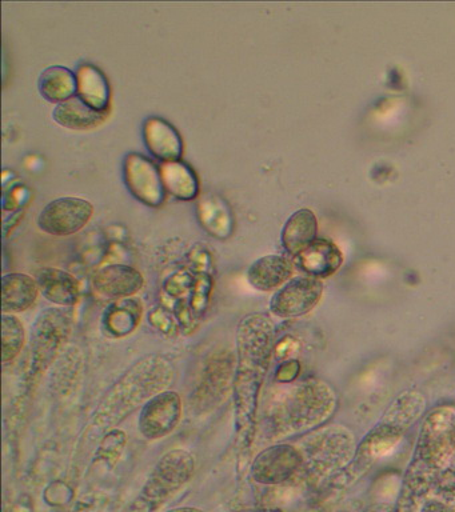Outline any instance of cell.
Returning a JSON list of instances; mask_svg holds the SVG:
<instances>
[{
    "instance_id": "6da1fadb",
    "label": "cell",
    "mask_w": 455,
    "mask_h": 512,
    "mask_svg": "<svg viewBox=\"0 0 455 512\" xmlns=\"http://www.w3.org/2000/svg\"><path fill=\"white\" fill-rule=\"evenodd\" d=\"M274 324L255 312L239 320L235 334L233 382L235 428L241 450H249L257 431V412L274 348Z\"/></svg>"
},
{
    "instance_id": "7a4b0ae2",
    "label": "cell",
    "mask_w": 455,
    "mask_h": 512,
    "mask_svg": "<svg viewBox=\"0 0 455 512\" xmlns=\"http://www.w3.org/2000/svg\"><path fill=\"white\" fill-rule=\"evenodd\" d=\"M173 363L165 356H145L122 374L121 378L103 396L95 411L93 427L111 431L153 396L167 390L173 383Z\"/></svg>"
},
{
    "instance_id": "3957f363",
    "label": "cell",
    "mask_w": 455,
    "mask_h": 512,
    "mask_svg": "<svg viewBox=\"0 0 455 512\" xmlns=\"http://www.w3.org/2000/svg\"><path fill=\"white\" fill-rule=\"evenodd\" d=\"M425 408V399L415 391H406L394 400L393 404L377 426L359 443L353 460L346 468V478L354 480L378 459L391 450L403 438L411 424L421 416Z\"/></svg>"
},
{
    "instance_id": "277c9868",
    "label": "cell",
    "mask_w": 455,
    "mask_h": 512,
    "mask_svg": "<svg viewBox=\"0 0 455 512\" xmlns=\"http://www.w3.org/2000/svg\"><path fill=\"white\" fill-rule=\"evenodd\" d=\"M455 455V410L438 408L431 412L419 434L417 451L407 472L405 486L419 495L435 472Z\"/></svg>"
},
{
    "instance_id": "5b68a950",
    "label": "cell",
    "mask_w": 455,
    "mask_h": 512,
    "mask_svg": "<svg viewBox=\"0 0 455 512\" xmlns=\"http://www.w3.org/2000/svg\"><path fill=\"white\" fill-rule=\"evenodd\" d=\"M195 470V459L189 451L177 448L166 452L155 464L129 512H154L181 490Z\"/></svg>"
},
{
    "instance_id": "8992f818",
    "label": "cell",
    "mask_w": 455,
    "mask_h": 512,
    "mask_svg": "<svg viewBox=\"0 0 455 512\" xmlns=\"http://www.w3.org/2000/svg\"><path fill=\"white\" fill-rule=\"evenodd\" d=\"M73 316L65 308H47L35 320L30 342V375L43 374L69 339Z\"/></svg>"
},
{
    "instance_id": "52a82bcc",
    "label": "cell",
    "mask_w": 455,
    "mask_h": 512,
    "mask_svg": "<svg viewBox=\"0 0 455 512\" xmlns=\"http://www.w3.org/2000/svg\"><path fill=\"white\" fill-rule=\"evenodd\" d=\"M123 180L130 194L147 207H161L166 200L161 168L147 156L130 152L123 162Z\"/></svg>"
},
{
    "instance_id": "ba28073f",
    "label": "cell",
    "mask_w": 455,
    "mask_h": 512,
    "mask_svg": "<svg viewBox=\"0 0 455 512\" xmlns=\"http://www.w3.org/2000/svg\"><path fill=\"white\" fill-rule=\"evenodd\" d=\"M94 215L90 200L65 196L47 204L37 219L39 230L51 236L77 234L89 224Z\"/></svg>"
},
{
    "instance_id": "9c48e42d",
    "label": "cell",
    "mask_w": 455,
    "mask_h": 512,
    "mask_svg": "<svg viewBox=\"0 0 455 512\" xmlns=\"http://www.w3.org/2000/svg\"><path fill=\"white\" fill-rule=\"evenodd\" d=\"M322 295L321 280L306 275L298 276L275 291L270 300L271 314L281 319L301 318L318 306Z\"/></svg>"
},
{
    "instance_id": "30bf717a",
    "label": "cell",
    "mask_w": 455,
    "mask_h": 512,
    "mask_svg": "<svg viewBox=\"0 0 455 512\" xmlns=\"http://www.w3.org/2000/svg\"><path fill=\"white\" fill-rule=\"evenodd\" d=\"M182 412V398L177 391L159 392L141 408L138 430L147 440L166 438L181 423Z\"/></svg>"
},
{
    "instance_id": "8fae6325",
    "label": "cell",
    "mask_w": 455,
    "mask_h": 512,
    "mask_svg": "<svg viewBox=\"0 0 455 512\" xmlns=\"http://www.w3.org/2000/svg\"><path fill=\"white\" fill-rule=\"evenodd\" d=\"M303 462V456L290 444H275L259 452L251 464L255 482L275 486L293 478Z\"/></svg>"
},
{
    "instance_id": "7c38bea8",
    "label": "cell",
    "mask_w": 455,
    "mask_h": 512,
    "mask_svg": "<svg viewBox=\"0 0 455 512\" xmlns=\"http://www.w3.org/2000/svg\"><path fill=\"white\" fill-rule=\"evenodd\" d=\"M91 286L101 298L117 302L134 298L145 287V278L141 271L127 264H109L95 272Z\"/></svg>"
},
{
    "instance_id": "4fadbf2b",
    "label": "cell",
    "mask_w": 455,
    "mask_h": 512,
    "mask_svg": "<svg viewBox=\"0 0 455 512\" xmlns=\"http://www.w3.org/2000/svg\"><path fill=\"white\" fill-rule=\"evenodd\" d=\"M143 143L151 156L161 163L177 162L183 155V139L166 119L150 116L142 127Z\"/></svg>"
},
{
    "instance_id": "5bb4252c",
    "label": "cell",
    "mask_w": 455,
    "mask_h": 512,
    "mask_svg": "<svg viewBox=\"0 0 455 512\" xmlns=\"http://www.w3.org/2000/svg\"><path fill=\"white\" fill-rule=\"evenodd\" d=\"M294 259L295 266L306 276L321 280L330 278L341 268L343 254L331 240L318 238Z\"/></svg>"
},
{
    "instance_id": "9a60e30c",
    "label": "cell",
    "mask_w": 455,
    "mask_h": 512,
    "mask_svg": "<svg viewBox=\"0 0 455 512\" xmlns=\"http://www.w3.org/2000/svg\"><path fill=\"white\" fill-rule=\"evenodd\" d=\"M294 263L287 256L271 254L262 256L251 263L246 278L250 286L257 291L279 290L293 279Z\"/></svg>"
},
{
    "instance_id": "2e32d148",
    "label": "cell",
    "mask_w": 455,
    "mask_h": 512,
    "mask_svg": "<svg viewBox=\"0 0 455 512\" xmlns=\"http://www.w3.org/2000/svg\"><path fill=\"white\" fill-rule=\"evenodd\" d=\"M39 291L43 298L61 308H71L78 303L81 286L73 274L61 268L45 267L37 272Z\"/></svg>"
},
{
    "instance_id": "e0dca14e",
    "label": "cell",
    "mask_w": 455,
    "mask_h": 512,
    "mask_svg": "<svg viewBox=\"0 0 455 512\" xmlns=\"http://www.w3.org/2000/svg\"><path fill=\"white\" fill-rule=\"evenodd\" d=\"M142 315L143 303L135 296L111 302L102 314V330L110 338H126L137 331Z\"/></svg>"
},
{
    "instance_id": "ac0fdd59",
    "label": "cell",
    "mask_w": 455,
    "mask_h": 512,
    "mask_svg": "<svg viewBox=\"0 0 455 512\" xmlns=\"http://www.w3.org/2000/svg\"><path fill=\"white\" fill-rule=\"evenodd\" d=\"M41 294L37 279L23 272H10L2 278L3 314H21L30 310Z\"/></svg>"
},
{
    "instance_id": "d6986e66",
    "label": "cell",
    "mask_w": 455,
    "mask_h": 512,
    "mask_svg": "<svg viewBox=\"0 0 455 512\" xmlns=\"http://www.w3.org/2000/svg\"><path fill=\"white\" fill-rule=\"evenodd\" d=\"M78 98L101 114H109L111 88L109 79L94 64H81L77 70Z\"/></svg>"
},
{
    "instance_id": "ffe728a7",
    "label": "cell",
    "mask_w": 455,
    "mask_h": 512,
    "mask_svg": "<svg viewBox=\"0 0 455 512\" xmlns=\"http://www.w3.org/2000/svg\"><path fill=\"white\" fill-rule=\"evenodd\" d=\"M318 234V220L309 208L295 211L286 220L281 234V242L287 254L297 258L314 242Z\"/></svg>"
},
{
    "instance_id": "44dd1931",
    "label": "cell",
    "mask_w": 455,
    "mask_h": 512,
    "mask_svg": "<svg viewBox=\"0 0 455 512\" xmlns=\"http://www.w3.org/2000/svg\"><path fill=\"white\" fill-rule=\"evenodd\" d=\"M38 91L47 102L61 104L78 95L77 72L65 66H51L41 72Z\"/></svg>"
},
{
    "instance_id": "7402d4cb",
    "label": "cell",
    "mask_w": 455,
    "mask_h": 512,
    "mask_svg": "<svg viewBox=\"0 0 455 512\" xmlns=\"http://www.w3.org/2000/svg\"><path fill=\"white\" fill-rule=\"evenodd\" d=\"M109 114L93 110L78 96L57 104L53 110L54 122L71 131H87L102 126Z\"/></svg>"
},
{
    "instance_id": "603a6c76",
    "label": "cell",
    "mask_w": 455,
    "mask_h": 512,
    "mask_svg": "<svg viewBox=\"0 0 455 512\" xmlns=\"http://www.w3.org/2000/svg\"><path fill=\"white\" fill-rule=\"evenodd\" d=\"M161 174L166 192L182 202H193L201 192V184L193 168L183 160L161 163Z\"/></svg>"
},
{
    "instance_id": "cb8c5ba5",
    "label": "cell",
    "mask_w": 455,
    "mask_h": 512,
    "mask_svg": "<svg viewBox=\"0 0 455 512\" xmlns=\"http://www.w3.org/2000/svg\"><path fill=\"white\" fill-rule=\"evenodd\" d=\"M235 359L233 356L226 354L214 356L205 367V374L199 390V396L205 400H215L226 395L227 388L234 382Z\"/></svg>"
},
{
    "instance_id": "d4e9b609",
    "label": "cell",
    "mask_w": 455,
    "mask_h": 512,
    "mask_svg": "<svg viewBox=\"0 0 455 512\" xmlns=\"http://www.w3.org/2000/svg\"><path fill=\"white\" fill-rule=\"evenodd\" d=\"M198 216L202 227L215 238L226 239L233 234L234 224L230 208L218 196H207L198 204Z\"/></svg>"
},
{
    "instance_id": "484cf974",
    "label": "cell",
    "mask_w": 455,
    "mask_h": 512,
    "mask_svg": "<svg viewBox=\"0 0 455 512\" xmlns=\"http://www.w3.org/2000/svg\"><path fill=\"white\" fill-rule=\"evenodd\" d=\"M321 394L322 392H319L311 384L298 388L293 398L290 399L289 416H286L290 426L303 428L311 423H317V415L325 412V406H314L315 398Z\"/></svg>"
},
{
    "instance_id": "4316f807",
    "label": "cell",
    "mask_w": 455,
    "mask_h": 512,
    "mask_svg": "<svg viewBox=\"0 0 455 512\" xmlns=\"http://www.w3.org/2000/svg\"><path fill=\"white\" fill-rule=\"evenodd\" d=\"M26 343V330L18 316H2V358L3 363L14 362L21 354Z\"/></svg>"
},
{
    "instance_id": "83f0119b",
    "label": "cell",
    "mask_w": 455,
    "mask_h": 512,
    "mask_svg": "<svg viewBox=\"0 0 455 512\" xmlns=\"http://www.w3.org/2000/svg\"><path fill=\"white\" fill-rule=\"evenodd\" d=\"M149 323L163 335L174 336L182 332L174 311L166 307H157L150 312Z\"/></svg>"
},
{
    "instance_id": "f1b7e54d",
    "label": "cell",
    "mask_w": 455,
    "mask_h": 512,
    "mask_svg": "<svg viewBox=\"0 0 455 512\" xmlns=\"http://www.w3.org/2000/svg\"><path fill=\"white\" fill-rule=\"evenodd\" d=\"M126 435L123 434L122 431L119 430H111L107 431V435L105 439H103V443L101 444V448H99L98 458L99 459H119L121 456L123 448L126 446Z\"/></svg>"
},
{
    "instance_id": "f546056e",
    "label": "cell",
    "mask_w": 455,
    "mask_h": 512,
    "mask_svg": "<svg viewBox=\"0 0 455 512\" xmlns=\"http://www.w3.org/2000/svg\"><path fill=\"white\" fill-rule=\"evenodd\" d=\"M299 370H301V366L295 360L281 364L277 371V379L282 383L291 382L297 376Z\"/></svg>"
},
{
    "instance_id": "4dcf8cb0",
    "label": "cell",
    "mask_w": 455,
    "mask_h": 512,
    "mask_svg": "<svg viewBox=\"0 0 455 512\" xmlns=\"http://www.w3.org/2000/svg\"><path fill=\"white\" fill-rule=\"evenodd\" d=\"M421 512H455L453 508L439 500H430L423 504Z\"/></svg>"
},
{
    "instance_id": "1f68e13d",
    "label": "cell",
    "mask_w": 455,
    "mask_h": 512,
    "mask_svg": "<svg viewBox=\"0 0 455 512\" xmlns=\"http://www.w3.org/2000/svg\"><path fill=\"white\" fill-rule=\"evenodd\" d=\"M167 512H203V511L198 510V508L181 507V508H174V510L167 511Z\"/></svg>"
},
{
    "instance_id": "d6a6232c",
    "label": "cell",
    "mask_w": 455,
    "mask_h": 512,
    "mask_svg": "<svg viewBox=\"0 0 455 512\" xmlns=\"http://www.w3.org/2000/svg\"><path fill=\"white\" fill-rule=\"evenodd\" d=\"M261 512H283V511L278 510V508H269V510H263Z\"/></svg>"
}]
</instances>
